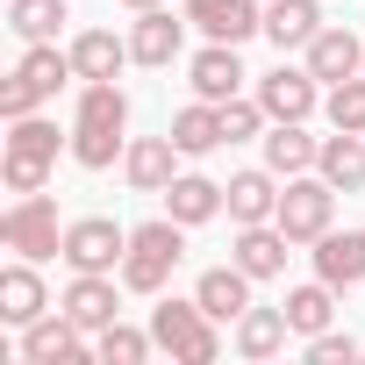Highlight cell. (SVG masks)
Here are the masks:
<instances>
[{"instance_id": "cell-1", "label": "cell", "mask_w": 365, "mask_h": 365, "mask_svg": "<svg viewBox=\"0 0 365 365\" xmlns=\"http://www.w3.org/2000/svg\"><path fill=\"white\" fill-rule=\"evenodd\" d=\"M122 150H129V93L115 79H86L72 108V165L108 172Z\"/></svg>"}, {"instance_id": "cell-2", "label": "cell", "mask_w": 365, "mask_h": 365, "mask_svg": "<svg viewBox=\"0 0 365 365\" xmlns=\"http://www.w3.org/2000/svg\"><path fill=\"white\" fill-rule=\"evenodd\" d=\"M58 150H72V136H58V122H43V115L8 122V150H0V179H8V194H43L51 172H58Z\"/></svg>"}, {"instance_id": "cell-3", "label": "cell", "mask_w": 365, "mask_h": 365, "mask_svg": "<svg viewBox=\"0 0 365 365\" xmlns=\"http://www.w3.org/2000/svg\"><path fill=\"white\" fill-rule=\"evenodd\" d=\"M179 258H187V222H172V215L136 222L129 230V258H122V287L129 294H158L179 272Z\"/></svg>"}, {"instance_id": "cell-4", "label": "cell", "mask_w": 365, "mask_h": 365, "mask_svg": "<svg viewBox=\"0 0 365 365\" xmlns=\"http://www.w3.org/2000/svg\"><path fill=\"white\" fill-rule=\"evenodd\" d=\"M150 336L158 351H172L179 365H215L222 358V322L201 301H158L150 308Z\"/></svg>"}, {"instance_id": "cell-5", "label": "cell", "mask_w": 365, "mask_h": 365, "mask_svg": "<svg viewBox=\"0 0 365 365\" xmlns=\"http://www.w3.org/2000/svg\"><path fill=\"white\" fill-rule=\"evenodd\" d=\"M65 79H79V72H72V51H58V43H29V51H22V65H15V79L0 86V122L36 115L43 101H58V86H65Z\"/></svg>"}, {"instance_id": "cell-6", "label": "cell", "mask_w": 365, "mask_h": 365, "mask_svg": "<svg viewBox=\"0 0 365 365\" xmlns=\"http://www.w3.org/2000/svg\"><path fill=\"white\" fill-rule=\"evenodd\" d=\"M0 244L15 258H65V230H58V201L51 194H15L8 215H0Z\"/></svg>"}, {"instance_id": "cell-7", "label": "cell", "mask_w": 365, "mask_h": 365, "mask_svg": "<svg viewBox=\"0 0 365 365\" xmlns=\"http://www.w3.org/2000/svg\"><path fill=\"white\" fill-rule=\"evenodd\" d=\"M329 215H336V187H329L322 172H301V179L279 187V215H272V222H279L294 244H315V237L329 230Z\"/></svg>"}, {"instance_id": "cell-8", "label": "cell", "mask_w": 365, "mask_h": 365, "mask_svg": "<svg viewBox=\"0 0 365 365\" xmlns=\"http://www.w3.org/2000/svg\"><path fill=\"white\" fill-rule=\"evenodd\" d=\"M122 258H129V230H122L115 215H79V222H65V265H72V272H122Z\"/></svg>"}, {"instance_id": "cell-9", "label": "cell", "mask_w": 365, "mask_h": 365, "mask_svg": "<svg viewBox=\"0 0 365 365\" xmlns=\"http://www.w3.org/2000/svg\"><path fill=\"white\" fill-rule=\"evenodd\" d=\"M86 329L65 315V308H43L29 329H22V365H86Z\"/></svg>"}, {"instance_id": "cell-10", "label": "cell", "mask_w": 365, "mask_h": 365, "mask_svg": "<svg viewBox=\"0 0 365 365\" xmlns=\"http://www.w3.org/2000/svg\"><path fill=\"white\" fill-rule=\"evenodd\" d=\"M187 29H194L187 8H179V15H172V8H136V22H129V58L158 72V65H172L179 51H187Z\"/></svg>"}, {"instance_id": "cell-11", "label": "cell", "mask_w": 365, "mask_h": 365, "mask_svg": "<svg viewBox=\"0 0 365 365\" xmlns=\"http://www.w3.org/2000/svg\"><path fill=\"white\" fill-rule=\"evenodd\" d=\"M187 22L208 43H251L265 36V0H187Z\"/></svg>"}, {"instance_id": "cell-12", "label": "cell", "mask_w": 365, "mask_h": 365, "mask_svg": "<svg viewBox=\"0 0 365 365\" xmlns=\"http://www.w3.org/2000/svg\"><path fill=\"white\" fill-rule=\"evenodd\" d=\"M258 101H265L272 122H308V115L322 108V79H315L308 65H279V72L258 79Z\"/></svg>"}, {"instance_id": "cell-13", "label": "cell", "mask_w": 365, "mask_h": 365, "mask_svg": "<svg viewBox=\"0 0 365 365\" xmlns=\"http://www.w3.org/2000/svg\"><path fill=\"white\" fill-rule=\"evenodd\" d=\"M122 179H129L136 194H165L172 179H179V143H172V129H165V136H129Z\"/></svg>"}, {"instance_id": "cell-14", "label": "cell", "mask_w": 365, "mask_h": 365, "mask_svg": "<svg viewBox=\"0 0 365 365\" xmlns=\"http://www.w3.org/2000/svg\"><path fill=\"white\" fill-rule=\"evenodd\" d=\"M301 65H308L322 86H344V79H358V72H365V36H351V29L322 22V36L301 51Z\"/></svg>"}, {"instance_id": "cell-15", "label": "cell", "mask_w": 365, "mask_h": 365, "mask_svg": "<svg viewBox=\"0 0 365 365\" xmlns=\"http://www.w3.org/2000/svg\"><path fill=\"white\" fill-rule=\"evenodd\" d=\"M287 251H294V237H287L279 222H237L230 265H244L251 279H279V272H287Z\"/></svg>"}, {"instance_id": "cell-16", "label": "cell", "mask_w": 365, "mask_h": 365, "mask_svg": "<svg viewBox=\"0 0 365 365\" xmlns=\"http://www.w3.org/2000/svg\"><path fill=\"white\" fill-rule=\"evenodd\" d=\"M58 308H65L86 336H101V329L115 322V272H72L65 294H58Z\"/></svg>"}, {"instance_id": "cell-17", "label": "cell", "mask_w": 365, "mask_h": 365, "mask_svg": "<svg viewBox=\"0 0 365 365\" xmlns=\"http://www.w3.org/2000/svg\"><path fill=\"white\" fill-rule=\"evenodd\" d=\"M287 336H294L287 308H258V301H251V308L230 322V344H237V358H251V365L279 358V351H287Z\"/></svg>"}, {"instance_id": "cell-18", "label": "cell", "mask_w": 365, "mask_h": 365, "mask_svg": "<svg viewBox=\"0 0 365 365\" xmlns=\"http://www.w3.org/2000/svg\"><path fill=\"white\" fill-rule=\"evenodd\" d=\"M279 187H287V179H279L272 165L230 172V187H222V201H230V222H272V215H279Z\"/></svg>"}, {"instance_id": "cell-19", "label": "cell", "mask_w": 365, "mask_h": 365, "mask_svg": "<svg viewBox=\"0 0 365 365\" xmlns=\"http://www.w3.org/2000/svg\"><path fill=\"white\" fill-rule=\"evenodd\" d=\"M187 79H194V101H237L244 93V58H237V43H208V51H194V65H187Z\"/></svg>"}, {"instance_id": "cell-20", "label": "cell", "mask_w": 365, "mask_h": 365, "mask_svg": "<svg viewBox=\"0 0 365 365\" xmlns=\"http://www.w3.org/2000/svg\"><path fill=\"white\" fill-rule=\"evenodd\" d=\"M315 279H329L336 294L365 287V230H322L315 237Z\"/></svg>"}, {"instance_id": "cell-21", "label": "cell", "mask_w": 365, "mask_h": 365, "mask_svg": "<svg viewBox=\"0 0 365 365\" xmlns=\"http://www.w3.org/2000/svg\"><path fill=\"white\" fill-rule=\"evenodd\" d=\"M43 308H51V287L36 279V258H15L8 272H0V322H8V329H29Z\"/></svg>"}, {"instance_id": "cell-22", "label": "cell", "mask_w": 365, "mask_h": 365, "mask_svg": "<svg viewBox=\"0 0 365 365\" xmlns=\"http://www.w3.org/2000/svg\"><path fill=\"white\" fill-rule=\"evenodd\" d=\"M258 143H265V165H272L279 179H301V172H315V158H322V136H308V122H272Z\"/></svg>"}, {"instance_id": "cell-23", "label": "cell", "mask_w": 365, "mask_h": 365, "mask_svg": "<svg viewBox=\"0 0 365 365\" xmlns=\"http://www.w3.org/2000/svg\"><path fill=\"white\" fill-rule=\"evenodd\" d=\"M251 287H258V279H251L244 265H208V272L194 279V301H201L215 322H237V315L251 308Z\"/></svg>"}, {"instance_id": "cell-24", "label": "cell", "mask_w": 365, "mask_h": 365, "mask_svg": "<svg viewBox=\"0 0 365 365\" xmlns=\"http://www.w3.org/2000/svg\"><path fill=\"white\" fill-rule=\"evenodd\" d=\"M230 201H222V187L215 179H201V172H179L172 187H165V215L172 222H187V230H201V222H215Z\"/></svg>"}, {"instance_id": "cell-25", "label": "cell", "mask_w": 365, "mask_h": 365, "mask_svg": "<svg viewBox=\"0 0 365 365\" xmlns=\"http://www.w3.org/2000/svg\"><path fill=\"white\" fill-rule=\"evenodd\" d=\"M122 65H136V58H129V36H115V29H79V36H72V72H79V86H86V79H115Z\"/></svg>"}, {"instance_id": "cell-26", "label": "cell", "mask_w": 365, "mask_h": 365, "mask_svg": "<svg viewBox=\"0 0 365 365\" xmlns=\"http://www.w3.org/2000/svg\"><path fill=\"white\" fill-rule=\"evenodd\" d=\"M315 172L329 179L336 194H365V136H358V129H336V136H322V158H315Z\"/></svg>"}, {"instance_id": "cell-27", "label": "cell", "mask_w": 365, "mask_h": 365, "mask_svg": "<svg viewBox=\"0 0 365 365\" xmlns=\"http://www.w3.org/2000/svg\"><path fill=\"white\" fill-rule=\"evenodd\" d=\"M265 36L279 51H308L322 36V8L315 0H265Z\"/></svg>"}, {"instance_id": "cell-28", "label": "cell", "mask_w": 365, "mask_h": 365, "mask_svg": "<svg viewBox=\"0 0 365 365\" xmlns=\"http://www.w3.org/2000/svg\"><path fill=\"white\" fill-rule=\"evenodd\" d=\"M172 143H179V158H208V150H222V143H230V136H222V108H215V101L179 108V115H172Z\"/></svg>"}, {"instance_id": "cell-29", "label": "cell", "mask_w": 365, "mask_h": 365, "mask_svg": "<svg viewBox=\"0 0 365 365\" xmlns=\"http://www.w3.org/2000/svg\"><path fill=\"white\" fill-rule=\"evenodd\" d=\"M279 308H287L294 336H322V329L336 322V287H329V279H308V287H294Z\"/></svg>"}, {"instance_id": "cell-30", "label": "cell", "mask_w": 365, "mask_h": 365, "mask_svg": "<svg viewBox=\"0 0 365 365\" xmlns=\"http://www.w3.org/2000/svg\"><path fill=\"white\" fill-rule=\"evenodd\" d=\"M65 22H72L65 0H8V29H15L22 43H58Z\"/></svg>"}, {"instance_id": "cell-31", "label": "cell", "mask_w": 365, "mask_h": 365, "mask_svg": "<svg viewBox=\"0 0 365 365\" xmlns=\"http://www.w3.org/2000/svg\"><path fill=\"white\" fill-rule=\"evenodd\" d=\"M150 351H158V336H150V329H129L122 315L93 336V358H101V365H143Z\"/></svg>"}, {"instance_id": "cell-32", "label": "cell", "mask_w": 365, "mask_h": 365, "mask_svg": "<svg viewBox=\"0 0 365 365\" xmlns=\"http://www.w3.org/2000/svg\"><path fill=\"white\" fill-rule=\"evenodd\" d=\"M322 115H329V129H358L365 136V72L344 79V86H329L322 93Z\"/></svg>"}, {"instance_id": "cell-33", "label": "cell", "mask_w": 365, "mask_h": 365, "mask_svg": "<svg viewBox=\"0 0 365 365\" xmlns=\"http://www.w3.org/2000/svg\"><path fill=\"white\" fill-rule=\"evenodd\" d=\"M265 129H272V115H265L258 93H251V101H244V93L222 101V136H230V143H251V136H265Z\"/></svg>"}, {"instance_id": "cell-34", "label": "cell", "mask_w": 365, "mask_h": 365, "mask_svg": "<svg viewBox=\"0 0 365 365\" xmlns=\"http://www.w3.org/2000/svg\"><path fill=\"white\" fill-rule=\"evenodd\" d=\"M308 365H358V344L336 336V329H322V336H308Z\"/></svg>"}, {"instance_id": "cell-35", "label": "cell", "mask_w": 365, "mask_h": 365, "mask_svg": "<svg viewBox=\"0 0 365 365\" xmlns=\"http://www.w3.org/2000/svg\"><path fill=\"white\" fill-rule=\"evenodd\" d=\"M122 8H165V0H122Z\"/></svg>"}]
</instances>
